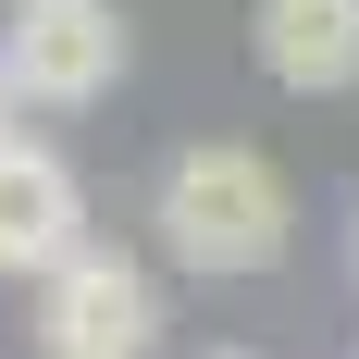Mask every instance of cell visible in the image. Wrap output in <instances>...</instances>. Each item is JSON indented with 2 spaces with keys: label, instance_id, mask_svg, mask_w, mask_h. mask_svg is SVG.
<instances>
[{
  "label": "cell",
  "instance_id": "obj_1",
  "mask_svg": "<svg viewBox=\"0 0 359 359\" xmlns=\"http://www.w3.org/2000/svg\"><path fill=\"white\" fill-rule=\"evenodd\" d=\"M149 223H161V260H174V273H198V285H248V273H273V260L297 248L285 174H273L260 149H236V137L174 149V161H161V186H149Z\"/></svg>",
  "mask_w": 359,
  "mask_h": 359
},
{
  "label": "cell",
  "instance_id": "obj_2",
  "mask_svg": "<svg viewBox=\"0 0 359 359\" xmlns=\"http://www.w3.org/2000/svg\"><path fill=\"white\" fill-rule=\"evenodd\" d=\"M124 13L111 0H13L0 13V62L25 87V111H100L124 87Z\"/></svg>",
  "mask_w": 359,
  "mask_h": 359
},
{
  "label": "cell",
  "instance_id": "obj_3",
  "mask_svg": "<svg viewBox=\"0 0 359 359\" xmlns=\"http://www.w3.org/2000/svg\"><path fill=\"white\" fill-rule=\"evenodd\" d=\"M161 347V285L137 248H87L37 285V359H149Z\"/></svg>",
  "mask_w": 359,
  "mask_h": 359
},
{
  "label": "cell",
  "instance_id": "obj_4",
  "mask_svg": "<svg viewBox=\"0 0 359 359\" xmlns=\"http://www.w3.org/2000/svg\"><path fill=\"white\" fill-rule=\"evenodd\" d=\"M87 248V186H74V161L50 137H0V273L13 285H50L62 260Z\"/></svg>",
  "mask_w": 359,
  "mask_h": 359
},
{
  "label": "cell",
  "instance_id": "obj_5",
  "mask_svg": "<svg viewBox=\"0 0 359 359\" xmlns=\"http://www.w3.org/2000/svg\"><path fill=\"white\" fill-rule=\"evenodd\" d=\"M248 62L285 100H347L359 87V0H248Z\"/></svg>",
  "mask_w": 359,
  "mask_h": 359
},
{
  "label": "cell",
  "instance_id": "obj_6",
  "mask_svg": "<svg viewBox=\"0 0 359 359\" xmlns=\"http://www.w3.org/2000/svg\"><path fill=\"white\" fill-rule=\"evenodd\" d=\"M13 111H25V87H13V62H0V137H13Z\"/></svg>",
  "mask_w": 359,
  "mask_h": 359
},
{
  "label": "cell",
  "instance_id": "obj_7",
  "mask_svg": "<svg viewBox=\"0 0 359 359\" xmlns=\"http://www.w3.org/2000/svg\"><path fill=\"white\" fill-rule=\"evenodd\" d=\"M347 273H359V211H347Z\"/></svg>",
  "mask_w": 359,
  "mask_h": 359
},
{
  "label": "cell",
  "instance_id": "obj_8",
  "mask_svg": "<svg viewBox=\"0 0 359 359\" xmlns=\"http://www.w3.org/2000/svg\"><path fill=\"white\" fill-rule=\"evenodd\" d=\"M211 359H248V347H211Z\"/></svg>",
  "mask_w": 359,
  "mask_h": 359
}]
</instances>
